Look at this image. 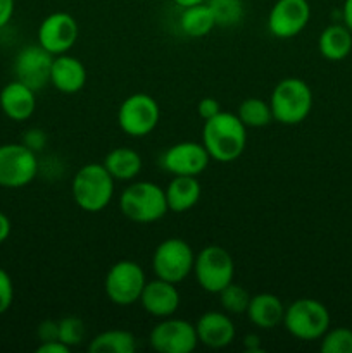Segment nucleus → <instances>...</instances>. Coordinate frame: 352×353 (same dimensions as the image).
<instances>
[{
	"instance_id": "nucleus-3",
	"label": "nucleus",
	"mask_w": 352,
	"mask_h": 353,
	"mask_svg": "<svg viewBox=\"0 0 352 353\" xmlns=\"http://www.w3.org/2000/svg\"><path fill=\"white\" fill-rule=\"evenodd\" d=\"M119 209L126 219L138 224L155 223L169 210L164 190L150 181H137L124 188Z\"/></svg>"
},
{
	"instance_id": "nucleus-38",
	"label": "nucleus",
	"mask_w": 352,
	"mask_h": 353,
	"mask_svg": "<svg viewBox=\"0 0 352 353\" xmlns=\"http://www.w3.org/2000/svg\"><path fill=\"white\" fill-rule=\"evenodd\" d=\"M342 17H344L345 26L352 31V0H345L344 2V7H342Z\"/></svg>"
},
{
	"instance_id": "nucleus-27",
	"label": "nucleus",
	"mask_w": 352,
	"mask_h": 353,
	"mask_svg": "<svg viewBox=\"0 0 352 353\" xmlns=\"http://www.w3.org/2000/svg\"><path fill=\"white\" fill-rule=\"evenodd\" d=\"M207 6L216 17V26H235L244 17V3L242 0H206Z\"/></svg>"
},
{
	"instance_id": "nucleus-8",
	"label": "nucleus",
	"mask_w": 352,
	"mask_h": 353,
	"mask_svg": "<svg viewBox=\"0 0 352 353\" xmlns=\"http://www.w3.org/2000/svg\"><path fill=\"white\" fill-rule=\"evenodd\" d=\"M38 172L35 152L24 143L0 145V186L23 188Z\"/></svg>"
},
{
	"instance_id": "nucleus-30",
	"label": "nucleus",
	"mask_w": 352,
	"mask_h": 353,
	"mask_svg": "<svg viewBox=\"0 0 352 353\" xmlns=\"http://www.w3.org/2000/svg\"><path fill=\"white\" fill-rule=\"evenodd\" d=\"M85 324L78 317H64L59 321V340L69 348L76 347L85 340Z\"/></svg>"
},
{
	"instance_id": "nucleus-26",
	"label": "nucleus",
	"mask_w": 352,
	"mask_h": 353,
	"mask_svg": "<svg viewBox=\"0 0 352 353\" xmlns=\"http://www.w3.org/2000/svg\"><path fill=\"white\" fill-rule=\"evenodd\" d=\"M238 117L247 128H262L273 121L271 105L261 99H247L238 107Z\"/></svg>"
},
{
	"instance_id": "nucleus-33",
	"label": "nucleus",
	"mask_w": 352,
	"mask_h": 353,
	"mask_svg": "<svg viewBox=\"0 0 352 353\" xmlns=\"http://www.w3.org/2000/svg\"><path fill=\"white\" fill-rule=\"evenodd\" d=\"M38 338L41 341L59 340V321H43L38 326Z\"/></svg>"
},
{
	"instance_id": "nucleus-34",
	"label": "nucleus",
	"mask_w": 352,
	"mask_h": 353,
	"mask_svg": "<svg viewBox=\"0 0 352 353\" xmlns=\"http://www.w3.org/2000/svg\"><path fill=\"white\" fill-rule=\"evenodd\" d=\"M71 348L66 343H62L61 340H52V341H41V345H38L37 353H69Z\"/></svg>"
},
{
	"instance_id": "nucleus-25",
	"label": "nucleus",
	"mask_w": 352,
	"mask_h": 353,
	"mask_svg": "<svg viewBox=\"0 0 352 353\" xmlns=\"http://www.w3.org/2000/svg\"><path fill=\"white\" fill-rule=\"evenodd\" d=\"M137 348V340L130 331L109 330L97 334L88 345L92 353H133Z\"/></svg>"
},
{
	"instance_id": "nucleus-28",
	"label": "nucleus",
	"mask_w": 352,
	"mask_h": 353,
	"mask_svg": "<svg viewBox=\"0 0 352 353\" xmlns=\"http://www.w3.org/2000/svg\"><path fill=\"white\" fill-rule=\"evenodd\" d=\"M219 300L221 307L226 310V314L231 316H240V314L247 312L248 302H251V295L245 288H242L240 285H235L233 281L228 286H224L219 292Z\"/></svg>"
},
{
	"instance_id": "nucleus-12",
	"label": "nucleus",
	"mask_w": 352,
	"mask_h": 353,
	"mask_svg": "<svg viewBox=\"0 0 352 353\" xmlns=\"http://www.w3.org/2000/svg\"><path fill=\"white\" fill-rule=\"evenodd\" d=\"M311 19V7L307 0H276L269 10V33L276 38H293L307 26Z\"/></svg>"
},
{
	"instance_id": "nucleus-32",
	"label": "nucleus",
	"mask_w": 352,
	"mask_h": 353,
	"mask_svg": "<svg viewBox=\"0 0 352 353\" xmlns=\"http://www.w3.org/2000/svg\"><path fill=\"white\" fill-rule=\"evenodd\" d=\"M197 112H199V116L202 117L204 121H207L211 119V117L216 116V114L221 112V105L216 99L206 97V99L200 100L199 105H197Z\"/></svg>"
},
{
	"instance_id": "nucleus-20",
	"label": "nucleus",
	"mask_w": 352,
	"mask_h": 353,
	"mask_svg": "<svg viewBox=\"0 0 352 353\" xmlns=\"http://www.w3.org/2000/svg\"><path fill=\"white\" fill-rule=\"evenodd\" d=\"M247 316L251 323L259 330H273L280 323H283L285 307H283L282 300L273 293H259V295L251 296Z\"/></svg>"
},
{
	"instance_id": "nucleus-11",
	"label": "nucleus",
	"mask_w": 352,
	"mask_h": 353,
	"mask_svg": "<svg viewBox=\"0 0 352 353\" xmlns=\"http://www.w3.org/2000/svg\"><path fill=\"white\" fill-rule=\"evenodd\" d=\"M150 347L161 353H190L195 350L199 338L193 324L185 319L164 317L150 331Z\"/></svg>"
},
{
	"instance_id": "nucleus-21",
	"label": "nucleus",
	"mask_w": 352,
	"mask_h": 353,
	"mask_svg": "<svg viewBox=\"0 0 352 353\" xmlns=\"http://www.w3.org/2000/svg\"><path fill=\"white\" fill-rule=\"evenodd\" d=\"M164 193L169 210L185 212L197 205L202 188H200V183L197 181V176H175L166 186Z\"/></svg>"
},
{
	"instance_id": "nucleus-15",
	"label": "nucleus",
	"mask_w": 352,
	"mask_h": 353,
	"mask_svg": "<svg viewBox=\"0 0 352 353\" xmlns=\"http://www.w3.org/2000/svg\"><path fill=\"white\" fill-rule=\"evenodd\" d=\"M211 155L206 147L195 141H182L169 147L161 157L162 168L173 176H199L206 171Z\"/></svg>"
},
{
	"instance_id": "nucleus-22",
	"label": "nucleus",
	"mask_w": 352,
	"mask_h": 353,
	"mask_svg": "<svg viewBox=\"0 0 352 353\" xmlns=\"http://www.w3.org/2000/svg\"><path fill=\"white\" fill-rule=\"evenodd\" d=\"M317 47L328 61H342L352 50V31L345 24H331L320 34Z\"/></svg>"
},
{
	"instance_id": "nucleus-16",
	"label": "nucleus",
	"mask_w": 352,
	"mask_h": 353,
	"mask_svg": "<svg viewBox=\"0 0 352 353\" xmlns=\"http://www.w3.org/2000/svg\"><path fill=\"white\" fill-rule=\"evenodd\" d=\"M140 303L147 314L164 319V317H171L178 310L179 292L176 290L175 283L157 278L154 281L145 283Z\"/></svg>"
},
{
	"instance_id": "nucleus-6",
	"label": "nucleus",
	"mask_w": 352,
	"mask_h": 353,
	"mask_svg": "<svg viewBox=\"0 0 352 353\" xmlns=\"http://www.w3.org/2000/svg\"><path fill=\"white\" fill-rule=\"evenodd\" d=\"M193 272L200 288L207 293H219L233 281L235 262L230 252L217 245H209L195 255Z\"/></svg>"
},
{
	"instance_id": "nucleus-13",
	"label": "nucleus",
	"mask_w": 352,
	"mask_h": 353,
	"mask_svg": "<svg viewBox=\"0 0 352 353\" xmlns=\"http://www.w3.org/2000/svg\"><path fill=\"white\" fill-rule=\"evenodd\" d=\"M79 34L78 23L68 12H54L41 21L38 28V45L52 55L66 54L76 43Z\"/></svg>"
},
{
	"instance_id": "nucleus-9",
	"label": "nucleus",
	"mask_w": 352,
	"mask_h": 353,
	"mask_svg": "<svg viewBox=\"0 0 352 353\" xmlns=\"http://www.w3.org/2000/svg\"><path fill=\"white\" fill-rule=\"evenodd\" d=\"M145 283V272L137 262L119 261L107 272L106 295L116 305H133L135 302H140Z\"/></svg>"
},
{
	"instance_id": "nucleus-4",
	"label": "nucleus",
	"mask_w": 352,
	"mask_h": 353,
	"mask_svg": "<svg viewBox=\"0 0 352 353\" xmlns=\"http://www.w3.org/2000/svg\"><path fill=\"white\" fill-rule=\"evenodd\" d=\"M269 105L275 121L286 126L299 124L313 109V92L300 78H285L273 90Z\"/></svg>"
},
{
	"instance_id": "nucleus-24",
	"label": "nucleus",
	"mask_w": 352,
	"mask_h": 353,
	"mask_svg": "<svg viewBox=\"0 0 352 353\" xmlns=\"http://www.w3.org/2000/svg\"><path fill=\"white\" fill-rule=\"evenodd\" d=\"M214 26H216V17H214L207 2L186 7V9H183L182 17H179V28H182L186 37L202 38L209 34Z\"/></svg>"
},
{
	"instance_id": "nucleus-36",
	"label": "nucleus",
	"mask_w": 352,
	"mask_h": 353,
	"mask_svg": "<svg viewBox=\"0 0 352 353\" xmlns=\"http://www.w3.org/2000/svg\"><path fill=\"white\" fill-rule=\"evenodd\" d=\"M14 14V0H0V28L6 26Z\"/></svg>"
},
{
	"instance_id": "nucleus-39",
	"label": "nucleus",
	"mask_w": 352,
	"mask_h": 353,
	"mask_svg": "<svg viewBox=\"0 0 352 353\" xmlns=\"http://www.w3.org/2000/svg\"><path fill=\"white\" fill-rule=\"evenodd\" d=\"M244 345H245V348H247V350H251V352L259 350V340H257V336H255V334H248V336L245 338Z\"/></svg>"
},
{
	"instance_id": "nucleus-14",
	"label": "nucleus",
	"mask_w": 352,
	"mask_h": 353,
	"mask_svg": "<svg viewBox=\"0 0 352 353\" xmlns=\"http://www.w3.org/2000/svg\"><path fill=\"white\" fill-rule=\"evenodd\" d=\"M52 61H54V55L45 50L41 45L24 47L14 61V72H16L17 81L38 92L50 81Z\"/></svg>"
},
{
	"instance_id": "nucleus-40",
	"label": "nucleus",
	"mask_w": 352,
	"mask_h": 353,
	"mask_svg": "<svg viewBox=\"0 0 352 353\" xmlns=\"http://www.w3.org/2000/svg\"><path fill=\"white\" fill-rule=\"evenodd\" d=\"M173 2H175L178 7H182V9H186V7L197 6V3H204L206 0H173Z\"/></svg>"
},
{
	"instance_id": "nucleus-37",
	"label": "nucleus",
	"mask_w": 352,
	"mask_h": 353,
	"mask_svg": "<svg viewBox=\"0 0 352 353\" xmlns=\"http://www.w3.org/2000/svg\"><path fill=\"white\" fill-rule=\"evenodd\" d=\"M10 234V221L9 217L6 216L3 212H0V243H3V241L9 238Z\"/></svg>"
},
{
	"instance_id": "nucleus-35",
	"label": "nucleus",
	"mask_w": 352,
	"mask_h": 353,
	"mask_svg": "<svg viewBox=\"0 0 352 353\" xmlns=\"http://www.w3.org/2000/svg\"><path fill=\"white\" fill-rule=\"evenodd\" d=\"M24 145H26V147H30L33 152L41 150L45 145V134L38 130L28 131L26 138H24Z\"/></svg>"
},
{
	"instance_id": "nucleus-31",
	"label": "nucleus",
	"mask_w": 352,
	"mask_h": 353,
	"mask_svg": "<svg viewBox=\"0 0 352 353\" xmlns=\"http://www.w3.org/2000/svg\"><path fill=\"white\" fill-rule=\"evenodd\" d=\"M14 300V285L10 276L0 268V316L9 310Z\"/></svg>"
},
{
	"instance_id": "nucleus-17",
	"label": "nucleus",
	"mask_w": 352,
	"mask_h": 353,
	"mask_svg": "<svg viewBox=\"0 0 352 353\" xmlns=\"http://www.w3.org/2000/svg\"><path fill=\"white\" fill-rule=\"evenodd\" d=\"M197 338L200 343L209 348H224L233 343L235 340V324L231 317L224 312H209L202 314L195 324Z\"/></svg>"
},
{
	"instance_id": "nucleus-2",
	"label": "nucleus",
	"mask_w": 352,
	"mask_h": 353,
	"mask_svg": "<svg viewBox=\"0 0 352 353\" xmlns=\"http://www.w3.org/2000/svg\"><path fill=\"white\" fill-rule=\"evenodd\" d=\"M72 199L85 212H100L114 195V178L104 164H86L72 178Z\"/></svg>"
},
{
	"instance_id": "nucleus-7",
	"label": "nucleus",
	"mask_w": 352,
	"mask_h": 353,
	"mask_svg": "<svg viewBox=\"0 0 352 353\" xmlns=\"http://www.w3.org/2000/svg\"><path fill=\"white\" fill-rule=\"evenodd\" d=\"M193 261L195 254L185 240L168 238L155 248L152 268L157 278L178 285L193 271Z\"/></svg>"
},
{
	"instance_id": "nucleus-29",
	"label": "nucleus",
	"mask_w": 352,
	"mask_h": 353,
	"mask_svg": "<svg viewBox=\"0 0 352 353\" xmlns=\"http://www.w3.org/2000/svg\"><path fill=\"white\" fill-rule=\"evenodd\" d=\"M320 348L323 353H352V330L349 327L328 330L321 336Z\"/></svg>"
},
{
	"instance_id": "nucleus-10",
	"label": "nucleus",
	"mask_w": 352,
	"mask_h": 353,
	"mask_svg": "<svg viewBox=\"0 0 352 353\" xmlns=\"http://www.w3.org/2000/svg\"><path fill=\"white\" fill-rule=\"evenodd\" d=\"M159 117H161V109L150 95L133 93L121 103L117 123L128 137L141 138L154 131Z\"/></svg>"
},
{
	"instance_id": "nucleus-18",
	"label": "nucleus",
	"mask_w": 352,
	"mask_h": 353,
	"mask_svg": "<svg viewBox=\"0 0 352 353\" xmlns=\"http://www.w3.org/2000/svg\"><path fill=\"white\" fill-rule=\"evenodd\" d=\"M0 107L9 119L17 121V123L30 119L37 109L35 90L17 79L7 83L0 92Z\"/></svg>"
},
{
	"instance_id": "nucleus-5",
	"label": "nucleus",
	"mask_w": 352,
	"mask_h": 353,
	"mask_svg": "<svg viewBox=\"0 0 352 353\" xmlns=\"http://www.w3.org/2000/svg\"><path fill=\"white\" fill-rule=\"evenodd\" d=\"M283 326L297 340H321V336L330 330V312L317 300L299 299L285 310Z\"/></svg>"
},
{
	"instance_id": "nucleus-23",
	"label": "nucleus",
	"mask_w": 352,
	"mask_h": 353,
	"mask_svg": "<svg viewBox=\"0 0 352 353\" xmlns=\"http://www.w3.org/2000/svg\"><path fill=\"white\" fill-rule=\"evenodd\" d=\"M104 165L114 179L130 181L141 171V157L133 148L119 147L110 150L104 159Z\"/></svg>"
},
{
	"instance_id": "nucleus-1",
	"label": "nucleus",
	"mask_w": 352,
	"mask_h": 353,
	"mask_svg": "<svg viewBox=\"0 0 352 353\" xmlns=\"http://www.w3.org/2000/svg\"><path fill=\"white\" fill-rule=\"evenodd\" d=\"M202 145L214 161L223 164L237 161L247 145V126L237 114L221 110L214 117L204 121Z\"/></svg>"
},
{
	"instance_id": "nucleus-19",
	"label": "nucleus",
	"mask_w": 352,
	"mask_h": 353,
	"mask_svg": "<svg viewBox=\"0 0 352 353\" xmlns=\"http://www.w3.org/2000/svg\"><path fill=\"white\" fill-rule=\"evenodd\" d=\"M50 83L62 93H78L86 83V69L81 61L68 54L55 55L52 61Z\"/></svg>"
}]
</instances>
